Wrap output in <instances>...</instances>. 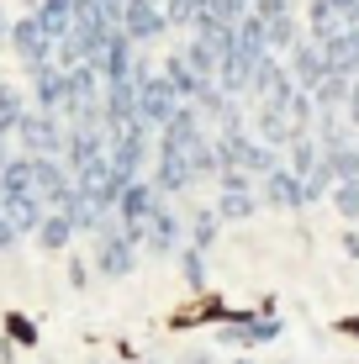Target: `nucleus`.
<instances>
[{
	"mask_svg": "<svg viewBox=\"0 0 359 364\" xmlns=\"http://www.w3.org/2000/svg\"><path fill=\"white\" fill-rule=\"evenodd\" d=\"M101 106H106V137H111V132H122V127H132V122H138V80L106 85Z\"/></svg>",
	"mask_w": 359,
	"mask_h": 364,
	"instance_id": "nucleus-15",
	"label": "nucleus"
},
{
	"mask_svg": "<svg viewBox=\"0 0 359 364\" xmlns=\"http://www.w3.org/2000/svg\"><path fill=\"white\" fill-rule=\"evenodd\" d=\"M328 200H333V211H338L343 222H359V180H338Z\"/></svg>",
	"mask_w": 359,
	"mask_h": 364,
	"instance_id": "nucleus-37",
	"label": "nucleus"
},
{
	"mask_svg": "<svg viewBox=\"0 0 359 364\" xmlns=\"http://www.w3.org/2000/svg\"><path fill=\"white\" fill-rule=\"evenodd\" d=\"M296 132H301V127L291 122V111L280 106V100H254V137H259V143H269V148L286 154Z\"/></svg>",
	"mask_w": 359,
	"mask_h": 364,
	"instance_id": "nucleus-10",
	"label": "nucleus"
},
{
	"mask_svg": "<svg viewBox=\"0 0 359 364\" xmlns=\"http://www.w3.org/2000/svg\"><path fill=\"white\" fill-rule=\"evenodd\" d=\"M343 254H349V259H359V232H343Z\"/></svg>",
	"mask_w": 359,
	"mask_h": 364,
	"instance_id": "nucleus-48",
	"label": "nucleus"
},
{
	"mask_svg": "<svg viewBox=\"0 0 359 364\" xmlns=\"http://www.w3.org/2000/svg\"><path fill=\"white\" fill-rule=\"evenodd\" d=\"M201 137H206V117H201L195 106H180L175 117L159 127V148H180V154H185V148L201 143Z\"/></svg>",
	"mask_w": 359,
	"mask_h": 364,
	"instance_id": "nucleus-17",
	"label": "nucleus"
},
{
	"mask_svg": "<svg viewBox=\"0 0 359 364\" xmlns=\"http://www.w3.org/2000/svg\"><path fill=\"white\" fill-rule=\"evenodd\" d=\"M164 206V196H159V185L154 180H132L127 191H122V206H117V222L127 228L132 237L143 243V228H148V217Z\"/></svg>",
	"mask_w": 359,
	"mask_h": 364,
	"instance_id": "nucleus-6",
	"label": "nucleus"
},
{
	"mask_svg": "<svg viewBox=\"0 0 359 364\" xmlns=\"http://www.w3.org/2000/svg\"><path fill=\"white\" fill-rule=\"evenodd\" d=\"M74 232H80V228H74L64 211H48V217H43V228H37V243H43L48 254H64V248L74 243Z\"/></svg>",
	"mask_w": 359,
	"mask_h": 364,
	"instance_id": "nucleus-29",
	"label": "nucleus"
},
{
	"mask_svg": "<svg viewBox=\"0 0 359 364\" xmlns=\"http://www.w3.org/2000/svg\"><path fill=\"white\" fill-rule=\"evenodd\" d=\"M291 11H296V0H254V16H264V21L291 16Z\"/></svg>",
	"mask_w": 359,
	"mask_h": 364,
	"instance_id": "nucleus-41",
	"label": "nucleus"
},
{
	"mask_svg": "<svg viewBox=\"0 0 359 364\" xmlns=\"http://www.w3.org/2000/svg\"><path fill=\"white\" fill-rule=\"evenodd\" d=\"M159 74H164V80L175 85V95L185 100V106H195V95H201V85H206V80H201V74H195L191 64H185V53H180V48L164 58V69H159Z\"/></svg>",
	"mask_w": 359,
	"mask_h": 364,
	"instance_id": "nucleus-20",
	"label": "nucleus"
},
{
	"mask_svg": "<svg viewBox=\"0 0 359 364\" xmlns=\"http://www.w3.org/2000/svg\"><path fill=\"white\" fill-rule=\"evenodd\" d=\"M101 80L106 85H122V80H138V43L127 32L111 37V48L101 53Z\"/></svg>",
	"mask_w": 359,
	"mask_h": 364,
	"instance_id": "nucleus-18",
	"label": "nucleus"
},
{
	"mask_svg": "<svg viewBox=\"0 0 359 364\" xmlns=\"http://www.w3.org/2000/svg\"><path fill=\"white\" fill-rule=\"evenodd\" d=\"M259 200H264L269 211H301V206H306V180L280 164L275 174H264V180H259Z\"/></svg>",
	"mask_w": 359,
	"mask_h": 364,
	"instance_id": "nucleus-12",
	"label": "nucleus"
},
{
	"mask_svg": "<svg viewBox=\"0 0 359 364\" xmlns=\"http://www.w3.org/2000/svg\"><path fill=\"white\" fill-rule=\"evenodd\" d=\"M280 333H286V322H280L275 311H232V317L217 328V338H222V343H238V348L275 343Z\"/></svg>",
	"mask_w": 359,
	"mask_h": 364,
	"instance_id": "nucleus-5",
	"label": "nucleus"
},
{
	"mask_svg": "<svg viewBox=\"0 0 359 364\" xmlns=\"http://www.w3.org/2000/svg\"><path fill=\"white\" fill-rule=\"evenodd\" d=\"M0 206H6V217H11V228H16V232H37V228H43V217H48V206L37 196H0Z\"/></svg>",
	"mask_w": 359,
	"mask_h": 364,
	"instance_id": "nucleus-22",
	"label": "nucleus"
},
{
	"mask_svg": "<svg viewBox=\"0 0 359 364\" xmlns=\"http://www.w3.org/2000/svg\"><path fill=\"white\" fill-rule=\"evenodd\" d=\"M323 169L333 174V185L338 180H359V132L333 137V143L323 148Z\"/></svg>",
	"mask_w": 359,
	"mask_h": 364,
	"instance_id": "nucleus-19",
	"label": "nucleus"
},
{
	"mask_svg": "<svg viewBox=\"0 0 359 364\" xmlns=\"http://www.w3.org/2000/svg\"><path fill=\"white\" fill-rule=\"evenodd\" d=\"M212 143H217L222 169H243V159H249V143H254V137H249V132H212Z\"/></svg>",
	"mask_w": 359,
	"mask_h": 364,
	"instance_id": "nucleus-34",
	"label": "nucleus"
},
{
	"mask_svg": "<svg viewBox=\"0 0 359 364\" xmlns=\"http://www.w3.org/2000/svg\"><path fill=\"white\" fill-rule=\"evenodd\" d=\"M27 74H32V100H37V111H64V100H69V69L37 64V69H27Z\"/></svg>",
	"mask_w": 359,
	"mask_h": 364,
	"instance_id": "nucleus-14",
	"label": "nucleus"
},
{
	"mask_svg": "<svg viewBox=\"0 0 359 364\" xmlns=\"http://www.w3.org/2000/svg\"><path fill=\"white\" fill-rule=\"evenodd\" d=\"M180 53H185V64H191L195 74H201V80H217V69H222L217 43H206V37H195V32H191V43H185Z\"/></svg>",
	"mask_w": 359,
	"mask_h": 364,
	"instance_id": "nucleus-30",
	"label": "nucleus"
},
{
	"mask_svg": "<svg viewBox=\"0 0 359 364\" xmlns=\"http://www.w3.org/2000/svg\"><path fill=\"white\" fill-rule=\"evenodd\" d=\"M143 248H148V254H159V259H169V254H180V248H185V217L169 206V200L154 211V217H148Z\"/></svg>",
	"mask_w": 359,
	"mask_h": 364,
	"instance_id": "nucleus-8",
	"label": "nucleus"
},
{
	"mask_svg": "<svg viewBox=\"0 0 359 364\" xmlns=\"http://www.w3.org/2000/svg\"><path fill=\"white\" fill-rule=\"evenodd\" d=\"M280 164H286V154H280V148H269V143H249V159H243V169L254 174V180H264V174H275Z\"/></svg>",
	"mask_w": 359,
	"mask_h": 364,
	"instance_id": "nucleus-36",
	"label": "nucleus"
},
{
	"mask_svg": "<svg viewBox=\"0 0 359 364\" xmlns=\"http://www.w3.org/2000/svg\"><path fill=\"white\" fill-rule=\"evenodd\" d=\"M286 69H291L296 90H317V85L328 80V53H323V43H317V37H301V43L286 53Z\"/></svg>",
	"mask_w": 359,
	"mask_h": 364,
	"instance_id": "nucleus-9",
	"label": "nucleus"
},
{
	"mask_svg": "<svg viewBox=\"0 0 359 364\" xmlns=\"http://www.w3.org/2000/svg\"><path fill=\"white\" fill-rule=\"evenodd\" d=\"M122 32L143 48V43H159V37L175 32V27H169V16H164V0H127V11H122Z\"/></svg>",
	"mask_w": 359,
	"mask_h": 364,
	"instance_id": "nucleus-7",
	"label": "nucleus"
},
{
	"mask_svg": "<svg viewBox=\"0 0 359 364\" xmlns=\"http://www.w3.org/2000/svg\"><path fill=\"white\" fill-rule=\"evenodd\" d=\"M32 16H37V27L53 37V43H64V37L74 32V0H43Z\"/></svg>",
	"mask_w": 359,
	"mask_h": 364,
	"instance_id": "nucleus-23",
	"label": "nucleus"
},
{
	"mask_svg": "<svg viewBox=\"0 0 359 364\" xmlns=\"http://www.w3.org/2000/svg\"><path fill=\"white\" fill-rule=\"evenodd\" d=\"M286 58H280V53H264V58H259V64H254V74H249V100H269V95H275V85L280 80H286Z\"/></svg>",
	"mask_w": 359,
	"mask_h": 364,
	"instance_id": "nucleus-21",
	"label": "nucleus"
},
{
	"mask_svg": "<svg viewBox=\"0 0 359 364\" xmlns=\"http://www.w3.org/2000/svg\"><path fill=\"white\" fill-rule=\"evenodd\" d=\"M185 164H191L195 185H201V180H217V174H222V159H217V143H212V132H206L201 143H191V148H185Z\"/></svg>",
	"mask_w": 359,
	"mask_h": 364,
	"instance_id": "nucleus-28",
	"label": "nucleus"
},
{
	"mask_svg": "<svg viewBox=\"0 0 359 364\" xmlns=\"http://www.w3.org/2000/svg\"><path fill=\"white\" fill-rule=\"evenodd\" d=\"M317 164H323V143H317L312 132H296V137H291V148H286V169L306 180V174H312Z\"/></svg>",
	"mask_w": 359,
	"mask_h": 364,
	"instance_id": "nucleus-25",
	"label": "nucleus"
},
{
	"mask_svg": "<svg viewBox=\"0 0 359 364\" xmlns=\"http://www.w3.org/2000/svg\"><path fill=\"white\" fill-rule=\"evenodd\" d=\"M164 16H169V27H195L201 0H164Z\"/></svg>",
	"mask_w": 359,
	"mask_h": 364,
	"instance_id": "nucleus-39",
	"label": "nucleus"
},
{
	"mask_svg": "<svg viewBox=\"0 0 359 364\" xmlns=\"http://www.w3.org/2000/svg\"><path fill=\"white\" fill-rule=\"evenodd\" d=\"M333 11H338L343 21H359V0H333Z\"/></svg>",
	"mask_w": 359,
	"mask_h": 364,
	"instance_id": "nucleus-46",
	"label": "nucleus"
},
{
	"mask_svg": "<svg viewBox=\"0 0 359 364\" xmlns=\"http://www.w3.org/2000/svg\"><path fill=\"white\" fill-rule=\"evenodd\" d=\"M180 106H185V100L175 95V85H169L164 74L148 64V58H138V122H143V127H154V132H159Z\"/></svg>",
	"mask_w": 359,
	"mask_h": 364,
	"instance_id": "nucleus-1",
	"label": "nucleus"
},
{
	"mask_svg": "<svg viewBox=\"0 0 359 364\" xmlns=\"http://www.w3.org/2000/svg\"><path fill=\"white\" fill-rule=\"evenodd\" d=\"M69 285H90V264L85 259H69Z\"/></svg>",
	"mask_w": 359,
	"mask_h": 364,
	"instance_id": "nucleus-45",
	"label": "nucleus"
},
{
	"mask_svg": "<svg viewBox=\"0 0 359 364\" xmlns=\"http://www.w3.org/2000/svg\"><path fill=\"white\" fill-rule=\"evenodd\" d=\"M11 137H16V132H0V174H6L11 159H16V154H11Z\"/></svg>",
	"mask_w": 359,
	"mask_h": 364,
	"instance_id": "nucleus-47",
	"label": "nucleus"
},
{
	"mask_svg": "<svg viewBox=\"0 0 359 364\" xmlns=\"http://www.w3.org/2000/svg\"><path fill=\"white\" fill-rule=\"evenodd\" d=\"M343 122L359 132V80H354V90H349V100H343Z\"/></svg>",
	"mask_w": 359,
	"mask_h": 364,
	"instance_id": "nucleus-44",
	"label": "nucleus"
},
{
	"mask_svg": "<svg viewBox=\"0 0 359 364\" xmlns=\"http://www.w3.org/2000/svg\"><path fill=\"white\" fill-rule=\"evenodd\" d=\"M16 228H11V217H6V206H0V254H6V248H16Z\"/></svg>",
	"mask_w": 359,
	"mask_h": 364,
	"instance_id": "nucleus-43",
	"label": "nucleus"
},
{
	"mask_svg": "<svg viewBox=\"0 0 359 364\" xmlns=\"http://www.w3.org/2000/svg\"><path fill=\"white\" fill-rule=\"evenodd\" d=\"M217 217L222 222H249L259 206H264V200H259V191H217Z\"/></svg>",
	"mask_w": 359,
	"mask_h": 364,
	"instance_id": "nucleus-26",
	"label": "nucleus"
},
{
	"mask_svg": "<svg viewBox=\"0 0 359 364\" xmlns=\"http://www.w3.org/2000/svg\"><path fill=\"white\" fill-rule=\"evenodd\" d=\"M323 53H328V69L359 80V21H343L333 37H323Z\"/></svg>",
	"mask_w": 359,
	"mask_h": 364,
	"instance_id": "nucleus-16",
	"label": "nucleus"
},
{
	"mask_svg": "<svg viewBox=\"0 0 359 364\" xmlns=\"http://www.w3.org/2000/svg\"><path fill=\"white\" fill-rule=\"evenodd\" d=\"M191 317H195V322H217V328H222V322L232 317V306H227L217 291H206V296H195V311H191Z\"/></svg>",
	"mask_w": 359,
	"mask_h": 364,
	"instance_id": "nucleus-38",
	"label": "nucleus"
},
{
	"mask_svg": "<svg viewBox=\"0 0 359 364\" xmlns=\"http://www.w3.org/2000/svg\"><path fill=\"white\" fill-rule=\"evenodd\" d=\"M232 364H254V359H249V354H238V359H232Z\"/></svg>",
	"mask_w": 359,
	"mask_h": 364,
	"instance_id": "nucleus-52",
	"label": "nucleus"
},
{
	"mask_svg": "<svg viewBox=\"0 0 359 364\" xmlns=\"http://www.w3.org/2000/svg\"><path fill=\"white\" fill-rule=\"evenodd\" d=\"M11 48H16V58L27 69H37V64H53V53H58V43L48 37L43 27H37V16H21L16 27H11V37H6Z\"/></svg>",
	"mask_w": 359,
	"mask_h": 364,
	"instance_id": "nucleus-11",
	"label": "nucleus"
},
{
	"mask_svg": "<svg viewBox=\"0 0 359 364\" xmlns=\"http://www.w3.org/2000/svg\"><path fill=\"white\" fill-rule=\"evenodd\" d=\"M27 6H32V11H37V6H43V0H27Z\"/></svg>",
	"mask_w": 359,
	"mask_h": 364,
	"instance_id": "nucleus-53",
	"label": "nucleus"
},
{
	"mask_svg": "<svg viewBox=\"0 0 359 364\" xmlns=\"http://www.w3.org/2000/svg\"><path fill=\"white\" fill-rule=\"evenodd\" d=\"M254 185H259V180H254L249 169H222V174H217V191H254Z\"/></svg>",
	"mask_w": 359,
	"mask_h": 364,
	"instance_id": "nucleus-40",
	"label": "nucleus"
},
{
	"mask_svg": "<svg viewBox=\"0 0 359 364\" xmlns=\"http://www.w3.org/2000/svg\"><path fill=\"white\" fill-rule=\"evenodd\" d=\"M269 53H280V58H286L291 53V48L296 43H301V37H306V21L301 16H296V11H291V16H275V21H269Z\"/></svg>",
	"mask_w": 359,
	"mask_h": 364,
	"instance_id": "nucleus-31",
	"label": "nucleus"
},
{
	"mask_svg": "<svg viewBox=\"0 0 359 364\" xmlns=\"http://www.w3.org/2000/svg\"><path fill=\"white\" fill-rule=\"evenodd\" d=\"M175 259H180V280H185V291H191V296H206V254L185 243Z\"/></svg>",
	"mask_w": 359,
	"mask_h": 364,
	"instance_id": "nucleus-33",
	"label": "nucleus"
},
{
	"mask_svg": "<svg viewBox=\"0 0 359 364\" xmlns=\"http://www.w3.org/2000/svg\"><path fill=\"white\" fill-rule=\"evenodd\" d=\"M148 180L159 185V196H185V191H195V174H191V164H185V154L180 148H159L154 154V174Z\"/></svg>",
	"mask_w": 359,
	"mask_h": 364,
	"instance_id": "nucleus-13",
	"label": "nucleus"
},
{
	"mask_svg": "<svg viewBox=\"0 0 359 364\" xmlns=\"http://www.w3.org/2000/svg\"><path fill=\"white\" fill-rule=\"evenodd\" d=\"M180 364H212V354H185Z\"/></svg>",
	"mask_w": 359,
	"mask_h": 364,
	"instance_id": "nucleus-50",
	"label": "nucleus"
},
{
	"mask_svg": "<svg viewBox=\"0 0 359 364\" xmlns=\"http://www.w3.org/2000/svg\"><path fill=\"white\" fill-rule=\"evenodd\" d=\"M21 117H27V95H21L16 85L0 80V132H16Z\"/></svg>",
	"mask_w": 359,
	"mask_h": 364,
	"instance_id": "nucleus-35",
	"label": "nucleus"
},
{
	"mask_svg": "<svg viewBox=\"0 0 359 364\" xmlns=\"http://www.w3.org/2000/svg\"><path fill=\"white\" fill-rule=\"evenodd\" d=\"M0 196H37V159L32 154H21V159L6 164V174H0Z\"/></svg>",
	"mask_w": 359,
	"mask_h": 364,
	"instance_id": "nucleus-24",
	"label": "nucleus"
},
{
	"mask_svg": "<svg viewBox=\"0 0 359 364\" xmlns=\"http://www.w3.org/2000/svg\"><path fill=\"white\" fill-rule=\"evenodd\" d=\"M349 90H354V80L349 74H338V69H328V80L312 90V100H317V111H343V100H349Z\"/></svg>",
	"mask_w": 359,
	"mask_h": 364,
	"instance_id": "nucleus-32",
	"label": "nucleus"
},
{
	"mask_svg": "<svg viewBox=\"0 0 359 364\" xmlns=\"http://www.w3.org/2000/svg\"><path fill=\"white\" fill-rule=\"evenodd\" d=\"M6 328H11V338H16V343H37V328H32L27 317H11Z\"/></svg>",
	"mask_w": 359,
	"mask_h": 364,
	"instance_id": "nucleus-42",
	"label": "nucleus"
},
{
	"mask_svg": "<svg viewBox=\"0 0 359 364\" xmlns=\"http://www.w3.org/2000/svg\"><path fill=\"white\" fill-rule=\"evenodd\" d=\"M16 143H21V154H32V159H64L69 127H64L58 111H27L21 127H16Z\"/></svg>",
	"mask_w": 359,
	"mask_h": 364,
	"instance_id": "nucleus-4",
	"label": "nucleus"
},
{
	"mask_svg": "<svg viewBox=\"0 0 359 364\" xmlns=\"http://www.w3.org/2000/svg\"><path fill=\"white\" fill-rule=\"evenodd\" d=\"M338 333H349V338H359V317H338Z\"/></svg>",
	"mask_w": 359,
	"mask_h": 364,
	"instance_id": "nucleus-49",
	"label": "nucleus"
},
{
	"mask_svg": "<svg viewBox=\"0 0 359 364\" xmlns=\"http://www.w3.org/2000/svg\"><path fill=\"white\" fill-rule=\"evenodd\" d=\"M138 237H132L127 228H122L117 217H106V228L95 232V269L106 274V280H122V274L138 269Z\"/></svg>",
	"mask_w": 359,
	"mask_h": 364,
	"instance_id": "nucleus-3",
	"label": "nucleus"
},
{
	"mask_svg": "<svg viewBox=\"0 0 359 364\" xmlns=\"http://www.w3.org/2000/svg\"><path fill=\"white\" fill-rule=\"evenodd\" d=\"M154 154H159V132L143 127V122H132V127L111 132V169H117L127 185L143 180V164H154Z\"/></svg>",
	"mask_w": 359,
	"mask_h": 364,
	"instance_id": "nucleus-2",
	"label": "nucleus"
},
{
	"mask_svg": "<svg viewBox=\"0 0 359 364\" xmlns=\"http://www.w3.org/2000/svg\"><path fill=\"white\" fill-rule=\"evenodd\" d=\"M0 37H11V27H6V16H0Z\"/></svg>",
	"mask_w": 359,
	"mask_h": 364,
	"instance_id": "nucleus-51",
	"label": "nucleus"
},
{
	"mask_svg": "<svg viewBox=\"0 0 359 364\" xmlns=\"http://www.w3.org/2000/svg\"><path fill=\"white\" fill-rule=\"evenodd\" d=\"M217 232H222V217H217V206H201V211H191V222H185V243L191 248H212L217 243Z\"/></svg>",
	"mask_w": 359,
	"mask_h": 364,
	"instance_id": "nucleus-27",
	"label": "nucleus"
}]
</instances>
